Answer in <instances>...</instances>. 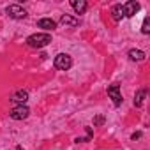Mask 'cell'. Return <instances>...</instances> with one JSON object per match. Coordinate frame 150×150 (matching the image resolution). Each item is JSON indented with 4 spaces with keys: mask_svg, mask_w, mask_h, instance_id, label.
<instances>
[{
    "mask_svg": "<svg viewBox=\"0 0 150 150\" xmlns=\"http://www.w3.org/2000/svg\"><path fill=\"white\" fill-rule=\"evenodd\" d=\"M6 13H7V14H9V18H13V20H23V18H27V11H25L21 6H18V4L7 6Z\"/></svg>",
    "mask_w": 150,
    "mask_h": 150,
    "instance_id": "3957f363",
    "label": "cell"
},
{
    "mask_svg": "<svg viewBox=\"0 0 150 150\" xmlns=\"http://www.w3.org/2000/svg\"><path fill=\"white\" fill-rule=\"evenodd\" d=\"M145 97H146V90H138L136 92V96H134V106L136 108H141L143 106V101H145Z\"/></svg>",
    "mask_w": 150,
    "mask_h": 150,
    "instance_id": "4fadbf2b",
    "label": "cell"
},
{
    "mask_svg": "<svg viewBox=\"0 0 150 150\" xmlns=\"http://www.w3.org/2000/svg\"><path fill=\"white\" fill-rule=\"evenodd\" d=\"M37 27L39 28H44V30H55L57 28V21L51 20V18H41L37 21Z\"/></svg>",
    "mask_w": 150,
    "mask_h": 150,
    "instance_id": "ba28073f",
    "label": "cell"
},
{
    "mask_svg": "<svg viewBox=\"0 0 150 150\" xmlns=\"http://www.w3.org/2000/svg\"><path fill=\"white\" fill-rule=\"evenodd\" d=\"M11 101L16 103L18 106H23V104L28 101V92H27V90H16V92L11 96Z\"/></svg>",
    "mask_w": 150,
    "mask_h": 150,
    "instance_id": "52a82bcc",
    "label": "cell"
},
{
    "mask_svg": "<svg viewBox=\"0 0 150 150\" xmlns=\"http://www.w3.org/2000/svg\"><path fill=\"white\" fill-rule=\"evenodd\" d=\"M141 32H143V34H150V18H148V16L143 20V27H141Z\"/></svg>",
    "mask_w": 150,
    "mask_h": 150,
    "instance_id": "5bb4252c",
    "label": "cell"
},
{
    "mask_svg": "<svg viewBox=\"0 0 150 150\" xmlns=\"http://www.w3.org/2000/svg\"><path fill=\"white\" fill-rule=\"evenodd\" d=\"M129 58L132 62H143L145 60V51H141V50H131L129 51Z\"/></svg>",
    "mask_w": 150,
    "mask_h": 150,
    "instance_id": "7c38bea8",
    "label": "cell"
},
{
    "mask_svg": "<svg viewBox=\"0 0 150 150\" xmlns=\"http://www.w3.org/2000/svg\"><path fill=\"white\" fill-rule=\"evenodd\" d=\"M139 138H141V132H139V131H138V132H132V136H131V139H134V141L139 139Z\"/></svg>",
    "mask_w": 150,
    "mask_h": 150,
    "instance_id": "2e32d148",
    "label": "cell"
},
{
    "mask_svg": "<svg viewBox=\"0 0 150 150\" xmlns=\"http://www.w3.org/2000/svg\"><path fill=\"white\" fill-rule=\"evenodd\" d=\"M50 42H51V35L50 34H32V35L27 37V44L30 48H37V50L48 46Z\"/></svg>",
    "mask_w": 150,
    "mask_h": 150,
    "instance_id": "6da1fadb",
    "label": "cell"
},
{
    "mask_svg": "<svg viewBox=\"0 0 150 150\" xmlns=\"http://www.w3.org/2000/svg\"><path fill=\"white\" fill-rule=\"evenodd\" d=\"M55 67L58 69V71H67V69H71V65H72V58H71V55H67V53H58L57 57H55Z\"/></svg>",
    "mask_w": 150,
    "mask_h": 150,
    "instance_id": "7a4b0ae2",
    "label": "cell"
},
{
    "mask_svg": "<svg viewBox=\"0 0 150 150\" xmlns=\"http://www.w3.org/2000/svg\"><path fill=\"white\" fill-rule=\"evenodd\" d=\"M122 7H124V16H125V18H132V16L139 11L141 6H139V2H136V0H129V2L124 4Z\"/></svg>",
    "mask_w": 150,
    "mask_h": 150,
    "instance_id": "8992f818",
    "label": "cell"
},
{
    "mask_svg": "<svg viewBox=\"0 0 150 150\" xmlns=\"http://www.w3.org/2000/svg\"><path fill=\"white\" fill-rule=\"evenodd\" d=\"M28 115H30V110L23 104V106H14L11 111H9V117L13 118V120H25V118H28Z\"/></svg>",
    "mask_w": 150,
    "mask_h": 150,
    "instance_id": "277c9868",
    "label": "cell"
},
{
    "mask_svg": "<svg viewBox=\"0 0 150 150\" xmlns=\"http://www.w3.org/2000/svg\"><path fill=\"white\" fill-rule=\"evenodd\" d=\"M111 16H113L115 21H122V20L125 18V16H124V7H122V4H117V6L111 7Z\"/></svg>",
    "mask_w": 150,
    "mask_h": 150,
    "instance_id": "8fae6325",
    "label": "cell"
},
{
    "mask_svg": "<svg viewBox=\"0 0 150 150\" xmlns=\"http://www.w3.org/2000/svg\"><path fill=\"white\" fill-rule=\"evenodd\" d=\"M71 7L76 11V14H83L88 7V4L85 2V0H71Z\"/></svg>",
    "mask_w": 150,
    "mask_h": 150,
    "instance_id": "30bf717a",
    "label": "cell"
},
{
    "mask_svg": "<svg viewBox=\"0 0 150 150\" xmlns=\"http://www.w3.org/2000/svg\"><path fill=\"white\" fill-rule=\"evenodd\" d=\"M60 23L62 25H65V27H78L80 25V20L78 18H74V16H71V14H62L60 16Z\"/></svg>",
    "mask_w": 150,
    "mask_h": 150,
    "instance_id": "9c48e42d",
    "label": "cell"
},
{
    "mask_svg": "<svg viewBox=\"0 0 150 150\" xmlns=\"http://www.w3.org/2000/svg\"><path fill=\"white\" fill-rule=\"evenodd\" d=\"M108 96L113 99V104H115V106H120V104H122V94H120V87H118L117 83L108 85Z\"/></svg>",
    "mask_w": 150,
    "mask_h": 150,
    "instance_id": "5b68a950",
    "label": "cell"
},
{
    "mask_svg": "<svg viewBox=\"0 0 150 150\" xmlns=\"http://www.w3.org/2000/svg\"><path fill=\"white\" fill-rule=\"evenodd\" d=\"M103 124H104V117H101V115H99V117H96V118H94V125H103Z\"/></svg>",
    "mask_w": 150,
    "mask_h": 150,
    "instance_id": "9a60e30c",
    "label": "cell"
},
{
    "mask_svg": "<svg viewBox=\"0 0 150 150\" xmlns=\"http://www.w3.org/2000/svg\"><path fill=\"white\" fill-rule=\"evenodd\" d=\"M16 150H21V146H16Z\"/></svg>",
    "mask_w": 150,
    "mask_h": 150,
    "instance_id": "e0dca14e",
    "label": "cell"
}]
</instances>
